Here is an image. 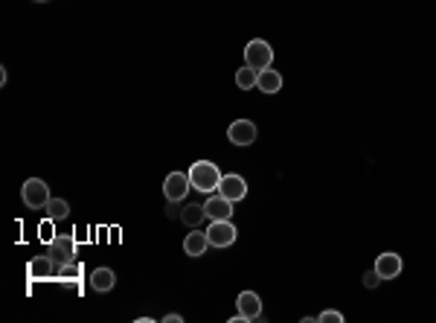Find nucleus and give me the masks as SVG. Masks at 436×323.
Listing matches in <instances>:
<instances>
[{
    "label": "nucleus",
    "mask_w": 436,
    "mask_h": 323,
    "mask_svg": "<svg viewBox=\"0 0 436 323\" xmlns=\"http://www.w3.org/2000/svg\"><path fill=\"white\" fill-rule=\"evenodd\" d=\"M186 175H189L192 189L204 192V196H213V192H218L221 178H224V175L218 172V166H216V164H209V160H198V164H192Z\"/></svg>",
    "instance_id": "1"
},
{
    "label": "nucleus",
    "mask_w": 436,
    "mask_h": 323,
    "mask_svg": "<svg viewBox=\"0 0 436 323\" xmlns=\"http://www.w3.org/2000/svg\"><path fill=\"white\" fill-rule=\"evenodd\" d=\"M245 64H248V68H253V70H268L271 64H273V47L268 41H262V38L248 41V47H245Z\"/></svg>",
    "instance_id": "2"
},
{
    "label": "nucleus",
    "mask_w": 436,
    "mask_h": 323,
    "mask_svg": "<svg viewBox=\"0 0 436 323\" xmlns=\"http://www.w3.org/2000/svg\"><path fill=\"white\" fill-rule=\"evenodd\" d=\"M21 198L29 210H44L53 196H50V187H47L41 178H29V181L21 187Z\"/></svg>",
    "instance_id": "3"
},
{
    "label": "nucleus",
    "mask_w": 436,
    "mask_h": 323,
    "mask_svg": "<svg viewBox=\"0 0 436 323\" xmlns=\"http://www.w3.org/2000/svg\"><path fill=\"white\" fill-rule=\"evenodd\" d=\"M236 306H239V315L230 317V323H239V320H262V300L256 292H241L236 297Z\"/></svg>",
    "instance_id": "4"
},
{
    "label": "nucleus",
    "mask_w": 436,
    "mask_h": 323,
    "mask_svg": "<svg viewBox=\"0 0 436 323\" xmlns=\"http://www.w3.org/2000/svg\"><path fill=\"white\" fill-rule=\"evenodd\" d=\"M239 230L233 228V221H213L207 228V239H209V248H230L233 242H236Z\"/></svg>",
    "instance_id": "5"
},
{
    "label": "nucleus",
    "mask_w": 436,
    "mask_h": 323,
    "mask_svg": "<svg viewBox=\"0 0 436 323\" xmlns=\"http://www.w3.org/2000/svg\"><path fill=\"white\" fill-rule=\"evenodd\" d=\"M189 189H192V184H189V175H186V172H169V175H166V181H163V196H166L169 201H184V198L189 196Z\"/></svg>",
    "instance_id": "6"
},
{
    "label": "nucleus",
    "mask_w": 436,
    "mask_h": 323,
    "mask_svg": "<svg viewBox=\"0 0 436 323\" xmlns=\"http://www.w3.org/2000/svg\"><path fill=\"white\" fill-rule=\"evenodd\" d=\"M53 256V260L58 262V265H64V262H73L76 260V236H56L53 242H50V251H47Z\"/></svg>",
    "instance_id": "7"
},
{
    "label": "nucleus",
    "mask_w": 436,
    "mask_h": 323,
    "mask_svg": "<svg viewBox=\"0 0 436 323\" xmlns=\"http://www.w3.org/2000/svg\"><path fill=\"white\" fill-rule=\"evenodd\" d=\"M256 134L259 132H256V125L250 120H236L227 128V140L233 146H250V143H256Z\"/></svg>",
    "instance_id": "8"
},
{
    "label": "nucleus",
    "mask_w": 436,
    "mask_h": 323,
    "mask_svg": "<svg viewBox=\"0 0 436 323\" xmlns=\"http://www.w3.org/2000/svg\"><path fill=\"white\" fill-rule=\"evenodd\" d=\"M204 210H207V219H209V221H227V219L233 216V201L224 198L221 192H218V196L213 192V196L204 201Z\"/></svg>",
    "instance_id": "9"
},
{
    "label": "nucleus",
    "mask_w": 436,
    "mask_h": 323,
    "mask_svg": "<svg viewBox=\"0 0 436 323\" xmlns=\"http://www.w3.org/2000/svg\"><path fill=\"white\" fill-rule=\"evenodd\" d=\"M218 192H221L224 198H230V201L236 204V201H241V198H248V181H245L241 175H224Z\"/></svg>",
    "instance_id": "10"
},
{
    "label": "nucleus",
    "mask_w": 436,
    "mask_h": 323,
    "mask_svg": "<svg viewBox=\"0 0 436 323\" xmlns=\"http://www.w3.org/2000/svg\"><path fill=\"white\" fill-rule=\"evenodd\" d=\"M401 268H405V262H401V256L393 253V251L381 253L378 260H376V271L381 274V280H396L398 274H401Z\"/></svg>",
    "instance_id": "11"
},
{
    "label": "nucleus",
    "mask_w": 436,
    "mask_h": 323,
    "mask_svg": "<svg viewBox=\"0 0 436 323\" xmlns=\"http://www.w3.org/2000/svg\"><path fill=\"white\" fill-rule=\"evenodd\" d=\"M207 248H209V239H207V233H201V230H192V233L184 239V251H186V256H192V260L204 256Z\"/></svg>",
    "instance_id": "12"
},
{
    "label": "nucleus",
    "mask_w": 436,
    "mask_h": 323,
    "mask_svg": "<svg viewBox=\"0 0 436 323\" xmlns=\"http://www.w3.org/2000/svg\"><path fill=\"white\" fill-rule=\"evenodd\" d=\"M90 285H93V292L105 294V292H111V288L117 285V274L111 271V268H96L90 274Z\"/></svg>",
    "instance_id": "13"
},
{
    "label": "nucleus",
    "mask_w": 436,
    "mask_h": 323,
    "mask_svg": "<svg viewBox=\"0 0 436 323\" xmlns=\"http://www.w3.org/2000/svg\"><path fill=\"white\" fill-rule=\"evenodd\" d=\"M256 88H259L262 93H280L282 90V76H280V70H259V82H256Z\"/></svg>",
    "instance_id": "14"
},
{
    "label": "nucleus",
    "mask_w": 436,
    "mask_h": 323,
    "mask_svg": "<svg viewBox=\"0 0 436 323\" xmlns=\"http://www.w3.org/2000/svg\"><path fill=\"white\" fill-rule=\"evenodd\" d=\"M53 268H56V260H53L50 253H47V256H38V260H32V262H29V277H32V280L50 277Z\"/></svg>",
    "instance_id": "15"
},
{
    "label": "nucleus",
    "mask_w": 436,
    "mask_h": 323,
    "mask_svg": "<svg viewBox=\"0 0 436 323\" xmlns=\"http://www.w3.org/2000/svg\"><path fill=\"white\" fill-rule=\"evenodd\" d=\"M207 219V210L204 204H186L184 213H181V221L186 224V228H198V224Z\"/></svg>",
    "instance_id": "16"
},
{
    "label": "nucleus",
    "mask_w": 436,
    "mask_h": 323,
    "mask_svg": "<svg viewBox=\"0 0 436 323\" xmlns=\"http://www.w3.org/2000/svg\"><path fill=\"white\" fill-rule=\"evenodd\" d=\"M44 210H47V219H53V221H61V219L70 216V204L64 198H50V204H47Z\"/></svg>",
    "instance_id": "17"
},
{
    "label": "nucleus",
    "mask_w": 436,
    "mask_h": 323,
    "mask_svg": "<svg viewBox=\"0 0 436 323\" xmlns=\"http://www.w3.org/2000/svg\"><path fill=\"white\" fill-rule=\"evenodd\" d=\"M256 82H259V70H253V68H241L239 73H236V85L241 88V90H250V88H256Z\"/></svg>",
    "instance_id": "18"
},
{
    "label": "nucleus",
    "mask_w": 436,
    "mask_h": 323,
    "mask_svg": "<svg viewBox=\"0 0 436 323\" xmlns=\"http://www.w3.org/2000/svg\"><path fill=\"white\" fill-rule=\"evenodd\" d=\"M317 323H344V315L334 312V309H326V312L317 315Z\"/></svg>",
    "instance_id": "19"
},
{
    "label": "nucleus",
    "mask_w": 436,
    "mask_h": 323,
    "mask_svg": "<svg viewBox=\"0 0 436 323\" xmlns=\"http://www.w3.org/2000/svg\"><path fill=\"white\" fill-rule=\"evenodd\" d=\"M38 236L47 242V245H50V242L56 239V233H53V219H47L44 224H38Z\"/></svg>",
    "instance_id": "20"
},
{
    "label": "nucleus",
    "mask_w": 436,
    "mask_h": 323,
    "mask_svg": "<svg viewBox=\"0 0 436 323\" xmlns=\"http://www.w3.org/2000/svg\"><path fill=\"white\" fill-rule=\"evenodd\" d=\"M378 283H381V274H378L376 268H373V271H366V274H364V285H366V288H376Z\"/></svg>",
    "instance_id": "21"
},
{
    "label": "nucleus",
    "mask_w": 436,
    "mask_h": 323,
    "mask_svg": "<svg viewBox=\"0 0 436 323\" xmlns=\"http://www.w3.org/2000/svg\"><path fill=\"white\" fill-rule=\"evenodd\" d=\"M181 213H184V210H181V201H169V207H166V216H169V219H177Z\"/></svg>",
    "instance_id": "22"
},
{
    "label": "nucleus",
    "mask_w": 436,
    "mask_h": 323,
    "mask_svg": "<svg viewBox=\"0 0 436 323\" xmlns=\"http://www.w3.org/2000/svg\"><path fill=\"white\" fill-rule=\"evenodd\" d=\"M163 320H166V323H184V315H175V312H172V315H166Z\"/></svg>",
    "instance_id": "23"
},
{
    "label": "nucleus",
    "mask_w": 436,
    "mask_h": 323,
    "mask_svg": "<svg viewBox=\"0 0 436 323\" xmlns=\"http://www.w3.org/2000/svg\"><path fill=\"white\" fill-rule=\"evenodd\" d=\"M35 3H47V0H35Z\"/></svg>",
    "instance_id": "24"
}]
</instances>
